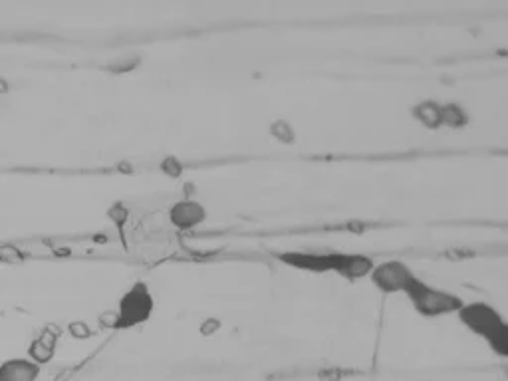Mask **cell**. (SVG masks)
<instances>
[{"label": "cell", "mask_w": 508, "mask_h": 381, "mask_svg": "<svg viewBox=\"0 0 508 381\" xmlns=\"http://www.w3.org/2000/svg\"><path fill=\"white\" fill-rule=\"evenodd\" d=\"M155 312V296L149 290L147 282L137 280L129 290L122 294L117 310L113 312V330H131L147 324Z\"/></svg>", "instance_id": "277c9868"}, {"label": "cell", "mask_w": 508, "mask_h": 381, "mask_svg": "<svg viewBox=\"0 0 508 381\" xmlns=\"http://www.w3.org/2000/svg\"><path fill=\"white\" fill-rule=\"evenodd\" d=\"M459 322L471 332L472 336L481 338L490 349L500 356H508V324L505 316L487 302H465L454 314Z\"/></svg>", "instance_id": "7a4b0ae2"}, {"label": "cell", "mask_w": 508, "mask_h": 381, "mask_svg": "<svg viewBox=\"0 0 508 381\" xmlns=\"http://www.w3.org/2000/svg\"><path fill=\"white\" fill-rule=\"evenodd\" d=\"M26 258V254L19 251L16 246H12V244H2L0 246V262H4V264H19Z\"/></svg>", "instance_id": "7c38bea8"}, {"label": "cell", "mask_w": 508, "mask_h": 381, "mask_svg": "<svg viewBox=\"0 0 508 381\" xmlns=\"http://www.w3.org/2000/svg\"><path fill=\"white\" fill-rule=\"evenodd\" d=\"M58 340H60V327H44L42 334L38 338H34L28 345V360L40 365V367L52 362L56 356Z\"/></svg>", "instance_id": "52a82bcc"}, {"label": "cell", "mask_w": 508, "mask_h": 381, "mask_svg": "<svg viewBox=\"0 0 508 381\" xmlns=\"http://www.w3.org/2000/svg\"><path fill=\"white\" fill-rule=\"evenodd\" d=\"M218 327H220V322L217 318H207V322L200 326V334L203 336H213V334H217Z\"/></svg>", "instance_id": "2e32d148"}, {"label": "cell", "mask_w": 508, "mask_h": 381, "mask_svg": "<svg viewBox=\"0 0 508 381\" xmlns=\"http://www.w3.org/2000/svg\"><path fill=\"white\" fill-rule=\"evenodd\" d=\"M417 274L413 273V268L403 260H383V262H376L373 270L369 274V280L376 286V290L391 296V294H403L407 284Z\"/></svg>", "instance_id": "5b68a950"}, {"label": "cell", "mask_w": 508, "mask_h": 381, "mask_svg": "<svg viewBox=\"0 0 508 381\" xmlns=\"http://www.w3.org/2000/svg\"><path fill=\"white\" fill-rule=\"evenodd\" d=\"M278 258L296 270L312 274H336L344 280L356 282L362 278H369L376 266V260L367 254L358 253H302V251H286L278 254Z\"/></svg>", "instance_id": "6da1fadb"}, {"label": "cell", "mask_w": 508, "mask_h": 381, "mask_svg": "<svg viewBox=\"0 0 508 381\" xmlns=\"http://www.w3.org/2000/svg\"><path fill=\"white\" fill-rule=\"evenodd\" d=\"M137 58L135 60H129V58H124V60H119V62H113L111 66H109V70L111 72H129V70H133L135 66H137Z\"/></svg>", "instance_id": "9a60e30c"}, {"label": "cell", "mask_w": 508, "mask_h": 381, "mask_svg": "<svg viewBox=\"0 0 508 381\" xmlns=\"http://www.w3.org/2000/svg\"><path fill=\"white\" fill-rule=\"evenodd\" d=\"M109 217H111V220H113V222L122 224V222H124V220L127 218V211L124 209V207H113V209L109 211Z\"/></svg>", "instance_id": "e0dca14e"}, {"label": "cell", "mask_w": 508, "mask_h": 381, "mask_svg": "<svg viewBox=\"0 0 508 381\" xmlns=\"http://www.w3.org/2000/svg\"><path fill=\"white\" fill-rule=\"evenodd\" d=\"M270 135L284 146H292L296 141V129L288 119H276L270 124Z\"/></svg>", "instance_id": "8fae6325"}, {"label": "cell", "mask_w": 508, "mask_h": 381, "mask_svg": "<svg viewBox=\"0 0 508 381\" xmlns=\"http://www.w3.org/2000/svg\"><path fill=\"white\" fill-rule=\"evenodd\" d=\"M40 365L28 358H12L0 363V381H36Z\"/></svg>", "instance_id": "ba28073f"}, {"label": "cell", "mask_w": 508, "mask_h": 381, "mask_svg": "<svg viewBox=\"0 0 508 381\" xmlns=\"http://www.w3.org/2000/svg\"><path fill=\"white\" fill-rule=\"evenodd\" d=\"M403 296L409 300V304L417 312L419 316L427 318V320H435V318H443V316H454L461 306L465 304V300L454 294V292L443 290V288H435L429 282H425L423 278L415 276L407 288L403 292Z\"/></svg>", "instance_id": "3957f363"}, {"label": "cell", "mask_w": 508, "mask_h": 381, "mask_svg": "<svg viewBox=\"0 0 508 381\" xmlns=\"http://www.w3.org/2000/svg\"><path fill=\"white\" fill-rule=\"evenodd\" d=\"M183 169L185 167H183V163L177 157H165L163 161H161V171H163L167 177H173V179L181 177Z\"/></svg>", "instance_id": "4fadbf2b"}, {"label": "cell", "mask_w": 508, "mask_h": 381, "mask_svg": "<svg viewBox=\"0 0 508 381\" xmlns=\"http://www.w3.org/2000/svg\"><path fill=\"white\" fill-rule=\"evenodd\" d=\"M207 220V209L195 199H181L171 205L169 222L177 231H193Z\"/></svg>", "instance_id": "8992f818"}, {"label": "cell", "mask_w": 508, "mask_h": 381, "mask_svg": "<svg viewBox=\"0 0 508 381\" xmlns=\"http://www.w3.org/2000/svg\"><path fill=\"white\" fill-rule=\"evenodd\" d=\"M409 111H411V117L417 122L419 126H423L429 131H437V129L443 127L441 126V104L435 102V100L417 102Z\"/></svg>", "instance_id": "9c48e42d"}, {"label": "cell", "mask_w": 508, "mask_h": 381, "mask_svg": "<svg viewBox=\"0 0 508 381\" xmlns=\"http://www.w3.org/2000/svg\"><path fill=\"white\" fill-rule=\"evenodd\" d=\"M8 91H10V84H8V80L0 76V95H4V93H8Z\"/></svg>", "instance_id": "ac0fdd59"}, {"label": "cell", "mask_w": 508, "mask_h": 381, "mask_svg": "<svg viewBox=\"0 0 508 381\" xmlns=\"http://www.w3.org/2000/svg\"><path fill=\"white\" fill-rule=\"evenodd\" d=\"M68 332H70V336L76 338V340H86V338L91 336V330L86 322H72L68 326Z\"/></svg>", "instance_id": "5bb4252c"}, {"label": "cell", "mask_w": 508, "mask_h": 381, "mask_svg": "<svg viewBox=\"0 0 508 381\" xmlns=\"http://www.w3.org/2000/svg\"><path fill=\"white\" fill-rule=\"evenodd\" d=\"M469 124H471V115L465 106L457 102L441 104V126L449 129H465Z\"/></svg>", "instance_id": "30bf717a"}]
</instances>
